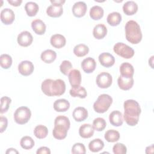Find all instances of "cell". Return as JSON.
<instances>
[{
    "mask_svg": "<svg viewBox=\"0 0 154 154\" xmlns=\"http://www.w3.org/2000/svg\"><path fill=\"white\" fill-rule=\"evenodd\" d=\"M124 119L126 123L131 126H135L139 120L141 108L139 103L135 100L128 99L124 102Z\"/></svg>",
    "mask_w": 154,
    "mask_h": 154,
    "instance_id": "6da1fadb",
    "label": "cell"
},
{
    "mask_svg": "<svg viewBox=\"0 0 154 154\" xmlns=\"http://www.w3.org/2000/svg\"><path fill=\"white\" fill-rule=\"evenodd\" d=\"M43 93L48 96H60L63 94L66 91V84L61 79H46L41 85Z\"/></svg>",
    "mask_w": 154,
    "mask_h": 154,
    "instance_id": "7a4b0ae2",
    "label": "cell"
},
{
    "mask_svg": "<svg viewBox=\"0 0 154 154\" xmlns=\"http://www.w3.org/2000/svg\"><path fill=\"white\" fill-rule=\"evenodd\" d=\"M70 126L69 119L64 116H58L54 120V128L52 131L54 137L61 140L64 139Z\"/></svg>",
    "mask_w": 154,
    "mask_h": 154,
    "instance_id": "3957f363",
    "label": "cell"
},
{
    "mask_svg": "<svg viewBox=\"0 0 154 154\" xmlns=\"http://www.w3.org/2000/svg\"><path fill=\"white\" fill-rule=\"evenodd\" d=\"M126 40L132 44H138L142 39V32L139 24L135 20H130L125 25Z\"/></svg>",
    "mask_w": 154,
    "mask_h": 154,
    "instance_id": "277c9868",
    "label": "cell"
},
{
    "mask_svg": "<svg viewBox=\"0 0 154 154\" xmlns=\"http://www.w3.org/2000/svg\"><path fill=\"white\" fill-rule=\"evenodd\" d=\"M112 103V98L107 94L99 95L93 104V109L97 113L106 112Z\"/></svg>",
    "mask_w": 154,
    "mask_h": 154,
    "instance_id": "5b68a950",
    "label": "cell"
},
{
    "mask_svg": "<svg viewBox=\"0 0 154 154\" xmlns=\"http://www.w3.org/2000/svg\"><path fill=\"white\" fill-rule=\"evenodd\" d=\"M31 112L26 106H20L16 109L14 113V120L19 125L26 123L30 119Z\"/></svg>",
    "mask_w": 154,
    "mask_h": 154,
    "instance_id": "8992f818",
    "label": "cell"
},
{
    "mask_svg": "<svg viewBox=\"0 0 154 154\" xmlns=\"http://www.w3.org/2000/svg\"><path fill=\"white\" fill-rule=\"evenodd\" d=\"M114 52L122 58L129 59L132 58L134 55V50L129 46L122 43L118 42L113 47Z\"/></svg>",
    "mask_w": 154,
    "mask_h": 154,
    "instance_id": "52a82bcc",
    "label": "cell"
},
{
    "mask_svg": "<svg viewBox=\"0 0 154 154\" xmlns=\"http://www.w3.org/2000/svg\"><path fill=\"white\" fill-rule=\"evenodd\" d=\"M96 82L99 88H107L112 84V78L109 73L103 72L97 75Z\"/></svg>",
    "mask_w": 154,
    "mask_h": 154,
    "instance_id": "ba28073f",
    "label": "cell"
},
{
    "mask_svg": "<svg viewBox=\"0 0 154 154\" xmlns=\"http://www.w3.org/2000/svg\"><path fill=\"white\" fill-rule=\"evenodd\" d=\"M34 66L32 62L25 60L21 61L18 65V71L23 76H29L34 71Z\"/></svg>",
    "mask_w": 154,
    "mask_h": 154,
    "instance_id": "9c48e42d",
    "label": "cell"
},
{
    "mask_svg": "<svg viewBox=\"0 0 154 154\" xmlns=\"http://www.w3.org/2000/svg\"><path fill=\"white\" fill-rule=\"evenodd\" d=\"M17 43L18 44L23 47H27L32 43L33 41V37L31 34L27 31H24L21 32L17 36Z\"/></svg>",
    "mask_w": 154,
    "mask_h": 154,
    "instance_id": "30bf717a",
    "label": "cell"
},
{
    "mask_svg": "<svg viewBox=\"0 0 154 154\" xmlns=\"http://www.w3.org/2000/svg\"><path fill=\"white\" fill-rule=\"evenodd\" d=\"M1 20L5 25L11 24L15 19V15L14 11L8 8H4L1 11Z\"/></svg>",
    "mask_w": 154,
    "mask_h": 154,
    "instance_id": "8fae6325",
    "label": "cell"
},
{
    "mask_svg": "<svg viewBox=\"0 0 154 154\" xmlns=\"http://www.w3.org/2000/svg\"><path fill=\"white\" fill-rule=\"evenodd\" d=\"M87 10V6L83 1L76 2L72 7L73 14L76 17H83L85 14Z\"/></svg>",
    "mask_w": 154,
    "mask_h": 154,
    "instance_id": "7c38bea8",
    "label": "cell"
},
{
    "mask_svg": "<svg viewBox=\"0 0 154 154\" xmlns=\"http://www.w3.org/2000/svg\"><path fill=\"white\" fill-rule=\"evenodd\" d=\"M68 78L69 82L72 88L76 87L80 85L81 82V75L79 70H72L68 75Z\"/></svg>",
    "mask_w": 154,
    "mask_h": 154,
    "instance_id": "4fadbf2b",
    "label": "cell"
},
{
    "mask_svg": "<svg viewBox=\"0 0 154 154\" xmlns=\"http://www.w3.org/2000/svg\"><path fill=\"white\" fill-rule=\"evenodd\" d=\"M100 64L105 67H110L115 63V58L112 55L108 52H103L99 56Z\"/></svg>",
    "mask_w": 154,
    "mask_h": 154,
    "instance_id": "5bb4252c",
    "label": "cell"
},
{
    "mask_svg": "<svg viewBox=\"0 0 154 154\" xmlns=\"http://www.w3.org/2000/svg\"><path fill=\"white\" fill-rule=\"evenodd\" d=\"M96 62L94 58L87 57L83 60L81 63V67L82 70L87 73H92L96 69Z\"/></svg>",
    "mask_w": 154,
    "mask_h": 154,
    "instance_id": "9a60e30c",
    "label": "cell"
},
{
    "mask_svg": "<svg viewBox=\"0 0 154 154\" xmlns=\"http://www.w3.org/2000/svg\"><path fill=\"white\" fill-rule=\"evenodd\" d=\"M110 123L114 126H120L123 122L122 113L117 110L112 111L109 116Z\"/></svg>",
    "mask_w": 154,
    "mask_h": 154,
    "instance_id": "2e32d148",
    "label": "cell"
},
{
    "mask_svg": "<svg viewBox=\"0 0 154 154\" xmlns=\"http://www.w3.org/2000/svg\"><path fill=\"white\" fill-rule=\"evenodd\" d=\"M50 43L53 47L60 49L65 46L66 39L64 35L60 34H56L51 36Z\"/></svg>",
    "mask_w": 154,
    "mask_h": 154,
    "instance_id": "e0dca14e",
    "label": "cell"
},
{
    "mask_svg": "<svg viewBox=\"0 0 154 154\" xmlns=\"http://www.w3.org/2000/svg\"><path fill=\"white\" fill-rule=\"evenodd\" d=\"M72 116L76 122H82L88 117V111L84 107L78 106L74 109Z\"/></svg>",
    "mask_w": 154,
    "mask_h": 154,
    "instance_id": "ac0fdd59",
    "label": "cell"
},
{
    "mask_svg": "<svg viewBox=\"0 0 154 154\" xmlns=\"http://www.w3.org/2000/svg\"><path fill=\"white\" fill-rule=\"evenodd\" d=\"M94 129L93 125L90 124H83L79 129V134L83 138H89L94 134Z\"/></svg>",
    "mask_w": 154,
    "mask_h": 154,
    "instance_id": "d6986e66",
    "label": "cell"
},
{
    "mask_svg": "<svg viewBox=\"0 0 154 154\" xmlns=\"http://www.w3.org/2000/svg\"><path fill=\"white\" fill-rule=\"evenodd\" d=\"M120 72L121 76L129 78L133 77L134 73V69L132 65L128 62L123 63L120 66Z\"/></svg>",
    "mask_w": 154,
    "mask_h": 154,
    "instance_id": "ffe728a7",
    "label": "cell"
},
{
    "mask_svg": "<svg viewBox=\"0 0 154 154\" xmlns=\"http://www.w3.org/2000/svg\"><path fill=\"white\" fill-rule=\"evenodd\" d=\"M63 8L62 5L52 4L46 9L47 14L52 17H58L63 14Z\"/></svg>",
    "mask_w": 154,
    "mask_h": 154,
    "instance_id": "44dd1931",
    "label": "cell"
},
{
    "mask_svg": "<svg viewBox=\"0 0 154 154\" xmlns=\"http://www.w3.org/2000/svg\"><path fill=\"white\" fill-rule=\"evenodd\" d=\"M133 77L127 78L120 76L117 79V84L119 88L123 90H128L132 88L134 85Z\"/></svg>",
    "mask_w": 154,
    "mask_h": 154,
    "instance_id": "7402d4cb",
    "label": "cell"
},
{
    "mask_svg": "<svg viewBox=\"0 0 154 154\" xmlns=\"http://www.w3.org/2000/svg\"><path fill=\"white\" fill-rule=\"evenodd\" d=\"M31 28L34 32L38 35H43L46 31V25L40 19H37L31 22Z\"/></svg>",
    "mask_w": 154,
    "mask_h": 154,
    "instance_id": "603a6c76",
    "label": "cell"
},
{
    "mask_svg": "<svg viewBox=\"0 0 154 154\" xmlns=\"http://www.w3.org/2000/svg\"><path fill=\"white\" fill-rule=\"evenodd\" d=\"M123 11L128 16L133 15L138 11V5L133 1H127L123 5Z\"/></svg>",
    "mask_w": 154,
    "mask_h": 154,
    "instance_id": "cb8c5ba5",
    "label": "cell"
},
{
    "mask_svg": "<svg viewBox=\"0 0 154 154\" xmlns=\"http://www.w3.org/2000/svg\"><path fill=\"white\" fill-rule=\"evenodd\" d=\"M107 34V28L103 24L99 23L96 25L93 31V35L94 38L98 40L103 38Z\"/></svg>",
    "mask_w": 154,
    "mask_h": 154,
    "instance_id": "d4e9b609",
    "label": "cell"
},
{
    "mask_svg": "<svg viewBox=\"0 0 154 154\" xmlns=\"http://www.w3.org/2000/svg\"><path fill=\"white\" fill-rule=\"evenodd\" d=\"M54 109L57 112H65L70 108L69 102L65 99L56 100L54 103Z\"/></svg>",
    "mask_w": 154,
    "mask_h": 154,
    "instance_id": "484cf974",
    "label": "cell"
},
{
    "mask_svg": "<svg viewBox=\"0 0 154 154\" xmlns=\"http://www.w3.org/2000/svg\"><path fill=\"white\" fill-rule=\"evenodd\" d=\"M40 58L43 62L49 64L55 61L57 58V54L52 49H46L42 52Z\"/></svg>",
    "mask_w": 154,
    "mask_h": 154,
    "instance_id": "4316f807",
    "label": "cell"
},
{
    "mask_svg": "<svg viewBox=\"0 0 154 154\" xmlns=\"http://www.w3.org/2000/svg\"><path fill=\"white\" fill-rule=\"evenodd\" d=\"M107 22L112 26H117L122 21V15L117 11H114L109 13L107 16Z\"/></svg>",
    "mask_w": 154,
    "mask_h": 154,
    "instance_id": "83f0119b",
    "label": "cell"
},
{
    "mask_svg": "<svg viewBox=\"0 0 154 154\" xmlns=\"http://www.w3.org/2000/svg\"><path fill=\"white\" fill-rule=\"evenodd\" d=\"M104 147L103 141L100 138H96L91 140L88 144V149L92 152H98Z\"/></svg>",
    "mask_w": 154,
    "mask_h": 154,
    "instance_id": "f1b7e54d",
    "label": "cell"
},
{
    "mask_svg": "<svg viewBox=\"0 0 154 154\" xmlns=\"http://www.w3.org/2000/svg\"><path fill=\"white\" fill-rule=\"evenodd\" d=\"M103 9L99 5H94L90 8V16L95 20L100 19L103 16Z\"/></svg>",
    "mask_w": 154,
    "mask_h": 154,
    "instance_id": "f546056e",
    "label": "cell"
},
{
    "mask_svg": "<svg viewBox=\"0 0 154 154\" xmlns=\"http://www.w3.org/2000/svg\"><path fill=\"white\" fill-rule=\"evenodd\" d=\"M69 93L71 95V96L73 97H78L81 99L85 98L87 95V93L85 88L80 85L74 88L72 87V88L69 91Z\"/></svg>",
    "mask_w": 154,
    "mask_h": 154,
    "instance_id": "4dcf8cb0",
    "label": "cell"
},
{
    "mask_svg": "<svg viewBox=\"0 0 154 154\" xmlns=\"http://www.w3.org/2000/svg\"><path fill=\"white\" fill-rule=\"evenodd\" d=\"M25 10L28 16L32 17L36 15L39 10V7L37 3L29 1L26 3L25 5Z\"/></svg>",
    "mask_w": 154,
    "mask_h": 154,
    "instance_id": "1f68e13d",
    "label": "cell"
},
{
    "mask_svg": "<svg viewBox=\"0 0 154 154\" xmlns=\"http://www.w3.org/2000/svg\"><path fill=\"white\" fill-rule=\"evenodd\" d=\"M34 134L36 138L38 139H43L47 137L48 134V129L46 126L42 125H39L35 127Z\"/></svg>",
    "mask_w": 154,
    "mask_h": 154,
    "instance_id": "d6a6232c",
    "label": "cell"
},
{
    "mask_svg": "<svg viewBox=\"0 0 154 154\" xmlns=\"http://www.w3.org/2000/svg\"><path fill=\"white\" fill-rule=\"evenodd\" d=\"M104 138L108 142L114 143L117 141L119 140L120 134L116 130L109 129L105 132Z\"/></svg>",
    "mask_w": 154,
    "mask_h": 154,
    "instance_id": "836d02e7",
    "label": "cell"
},
{
    "mask_svg": "<svg viewBox=\"0 0 154 154\" xmlns=\"http://www.w3.org/2000/svg\"><path fill=\"white\" fill-rule=\"evenodd\" d=\"M89 52L88 47L84 44H79L75 46L73 49L74 54L78 57H82L86 55Z\"/></svg>",
    "mask_w": 154,
    "mask_h": 154,
    "instance_id": "e575fe53",
    "label": "cell"
},
{
    "mask_svg": "<svg viewBox=\"0 0 154 154\" xmlns=\"http://www.w3.org/2000/svg\"><path fill=\"white\" fill-rule=\"evenodd\" d=\"M34 140L29 136H24L23 137L20 141V146L26 150H29L32 149L34 146Z\"/></svg>",
    "mask_w": 154,
    "mask_h": 154,
    "instance_id": "d590c367",
    "label": "cell"
},
{
    "mask_svg": "<svg viewBox=\"0 0 154 154\" xmlns=\"http://www.w3.org/2000/svg\"><path fill=\"white\" fill-rule=\"evenodd\" d=\"M0 64L2 69H7L10 68L12 64L11 57L8 54H2L0 56Z\"/></svg>",
    "mask_w": 154,
    "mask_h": 154,
    "instance_id": "8d00e7d4",
    "label": "cell"
},
{
    "mask_svg": "<svg viewBox=\"0 0 154 154\" xmlns=\"http://www.w3.org/2000/svg\"><path fill=\"white\" fill-rule=\"evenodd\" d=\"M106 126V121L102 117L96 118L93 122V127L97 131H103Z\"/></svg>",
    "mask_w": 154,
    "mask_h": 154,
    "instance_id": "74e56055",
    "label": "cell"
},
{
    "mask_svg": "<svg viewBox=\"0 0 154 154\" xmlns=\"http://www.w3.org/2000/svg\"><path fill=\"white\" fill-rule=\"evenodd\" d=\"M72 64L70 61L64 60L62 61L60 66V70L61 72L64 75H69V72L72 70Z\"/></svg>",
    "mask_w": 154,
    "mask_h": 154,
    "instance_id": "f35d334b",
    "label": "cell"
},
{
    "mask_svg": "<svg viewBox=\"0 0 154 154\" xmlns=\"http://www.w3.org/2000/svg\"><path fill=\"white\" fill-rule=\"evenodd\" d=\"M11 100L10 97L7 96H3L1 98V110L0 112L1 114L6 112L10 106Z\"/></svg>",
    "mask_w": 154,
    "mask_h": 154,
    "instance_id": "ab89813d",
    "label": "cell"
},
{
    "mask_svg": "<svg viewBox=\"0 0 154 154\" xmlns=\"http://www.w3.org/2000/svg\"><path fill=\"white\" fill-rule=\"evenodd\" d=\"M72 153L73 154H85L86 153L85 147L82 143H76L72 146Z\"/></svg>",
    "mask_w": 154,
    "mask_h": 154,
    "instance_id": "60d3db41",
    "label": "cell"
},
{
    "mask_svg": "<svg viewBox=\"0 0 154 154\" xmlns=\"http://www.w3.org/2000/svg\"><path fill=\"white\" fill-rule=\"evenodd\" d=\"M112 152L114 154H125L127 152V148L123 143H118L114 145Z\"/></svg>",
    "mask_w": 154,
    "mask_h": 154,
    "instance_id": "b9f144b4",
    "label": "cell"
},
{
    "mask_svg": "<svg viewBox=\"0 0 154 154\" xmlns=\"http://www.w3.org/2000/svg\"><path fill=\"white\" fill-rule=\"evenodd\" d=\"M8 125V120L5 117H0V132L2 133L5 131Z\"/></svg>",
    "mask_w": 154,
    "mask_h": 154,
    "instance_id": "7bdbcfd3",
    "label": "cell"
},
{
    "mask_svg": "<svg viewBox=\"0 0 154 154\" xmlns=\"http://www.w3.org/2000/svg\"><path fill=\"white\" fill-rule=\"evenodd\" d=\"M36 153L37 154H50L51 150L48 147L45 146H42L37 149Z\"/></svg>",
    "mask_w": 154,
    "mask_h": 154,
    "instance_id": "ee69618b",
    "label": "cell"
},
{
    "mask_svg": "<svg viewBox=\"0 0 154 154\" xmlns=\"http://www.w3.org/2000/svg\"><path fill=\"white\" fill-rule=\"evenodd\" d=\"M7 2L13 6L18 7L22 2V0H7Z\"/></svg>",
    "mask_w": 154,
    "mask_h": 154,
    "instance_id": "f6af8a7d",
    "label": "cell"
},
{
    "mask_svg": "<svg viewBox=\"0 0 154 154\" xmlns=\"http://www.w3.org/2000/svg\"><path fill=\"white\" fill-rule=\"evenodd\" d=\"M50 2L52 3V4H56V5H63L66 1L64 0H58V1H52L51 0Z\"/></svg>",
    "mask_w": 154,
    "mask_h": 154,
    "instance_id": "bcb514c9",
    "label": "cell"
},
{
    "mask_svg": "<svg viewBox=\"0 0 154 154\" xmlns=\"http://www.w3.org/2000/svg\"><path fill=\"white\" fill-rule=\"evenodd\" d=\"M6 154L8 153H19L18 151H17L15 149L13 148H9L7 149V150L5 152Z\"/></svg>",
    "mask_w": 154,
    "mask_h": 154,
    "instance_id": "7dc6e473",
    "label": "cell"
},
{
    "mask_svg": "<svg viewBox=\"0 0 154 154\" xmlns=\"http://www.w3.org/2000/svg\"><path fill=\"white\" fill-rule=\"evenodd\" d=\"M153 56H152L150 57V59L149 60V64L150 65V64L153 63Z\"/></svg>",
    "mask_w": 154,
    "mask_h": 154,
    "instance_id": "c3c4849f",
    "label": "cell"
}]
</instances>
